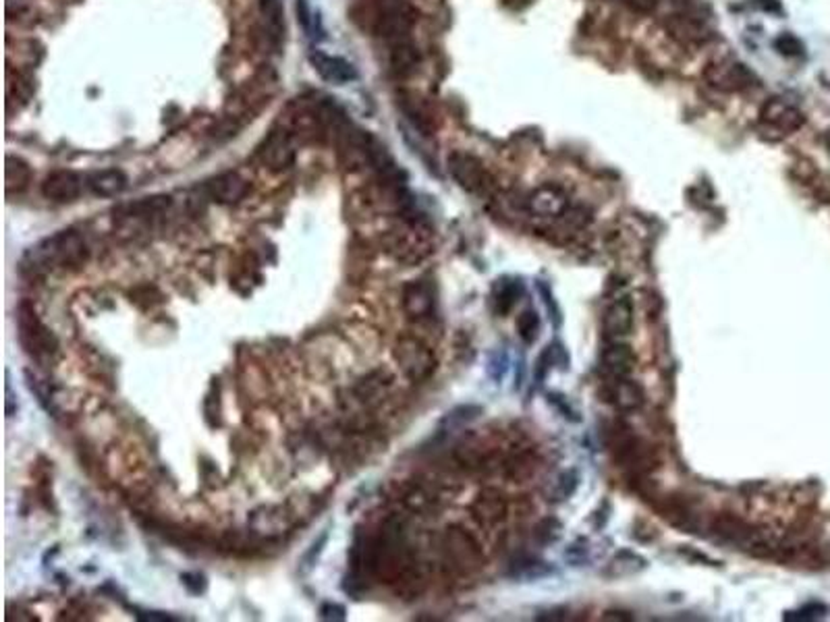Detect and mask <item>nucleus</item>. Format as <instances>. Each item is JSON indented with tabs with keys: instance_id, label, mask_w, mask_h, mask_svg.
<instances>
[{
	"instance_id": "nucleus-4",
	"label": "nucleus",
	"mask_w": 830,
	"mask_h": 622,
	"mask_svg": "<svg viewBox=\"0 0 830 622\" xmlns=\"http://www.w3.org/2000/svg\"><path fill=\"white\" fill-rule=\"evenodd\" d=\"M704 79L712 90L735 93L757 85V77L746 63H741L733 56H723L706 64Z\"/></svg>"
},
{
	"instance_id": "nucleus-29",
	"label": "nucleus",
	"mask_w": 830,
	"mask_h": 622,
	"mask_svg": "<svg viewBox=\"0 0 830 622\" xmlns=\"http://www.w3.org/2000/svg\"><path fill=\"white\" fill-rule=\"evenodd\" d=\"M30 96H32L30 82L21 77L19 73L17 75L9 73V79H6V100H9V106L13 102H17V100L21 104H25L27 100H30Z\"/></svg>"
},
{
	"instance_id": "nucleus-12",
	"label": "nucleus",
	"mask_w": 830,
	"mask_h": 622,
	"mask_svg": "<svg viewBox=\"0 0 830 622\" xmlns=\"http://www.w3.org/2000/svg\"><path fill=\"white\" fill-rule=\"evenodd\" d=\"M309 63H312V67L320 73V77L330 83L343 85L357 79V71L353 69V64L341 59V56H330L320 53V50H314L309 54Z\"/></svg>"
},
{
	"instance_id": "nucleus-14",
	"label": "nucleus",
	"mask_w": 830,
	"mask_h": 622,
	"mask_svg": "<svg viewBox=\"0 0 830 622\" xmlns=\"http://www.w3.org/2000/svg\"><path fill=\"white\" fill-rule=\"evenodd\" d=\"M633 303L627 296H620L612 306L606 309L604 314V332L609 338H615V341H620V338L631 335L633 330Z\"/></svg>"
},
{
	"instance_id": "nucleus-27",
	"label": "nucleus",
	"mask_w": 830,
	"mask_h": 622,
	"mask_svg": "<svg viewBox=\"0 0 830 622\" xmlns=\"http://www.w3.org/2000/svg\"><path fill=\"white\" fill-rule=\"evenodd\" d=\"M401 108H403V112L407 114V119L414 122V127L417 129V131H422L424 135L432 133L430 114L425 112V108L417 102L415 98H401Z\"/></svg>"
},
{
	"instance_id": "nucleus-23",
	"label": "nucleus",
	"mask_w": 830,
	"mask_h": 622,
	"mask_svg": "<svg viewBox=\"0 0 830 622\" xmlns=\"http://www.w3.org/2000/svg\"><path fill=\"white\" fill-rule=\"evenodd\" d=\"M5 180H6V191L9 193L24 191L32 180L30 166H27V162L21 160V158H17V156H6Z\"/></svg>"
},
{
	"instance_id": "nucleus-21",
	"label": "nucleus",
	"mask_w": 830,
	"mask_h": 622,
	"mask_svg": "<svg viewBox=\"0 0 830 622\" xmlns=\"http://www.w3.org/2000/svg\"><path fill=\"white\" fill-rule=\"evenodd\" d=\"M92 191L100 195V198H117L127 187V177L117 169L100 170L96 175L90 177Z\"/></svg>"
},
{
	"instance_id": "nucleus-38",
	"label": "nucleus",
	"mask_w": 830,
	"mask_h": 622,
	"mask_svg": "<svg viewBox=\"0 0 830 622\" xmlns=\"http://www.w3.org/2000/svg\"><path fill=\"white\" fill-rule=\"evenodd\" d=\"M757 3H760L762 9L768 11V13H783V6H781V3H778V0H757Z\"/></svg>"
},
{
	"instance_id": "nucleus-24",
	"label": "nucleus",
	"mask_w": 830,
	"mask_h": 622,
	"mask_svg": "<svg viewBox=\"0 0 830 622\" xmlns=\"http://www.w3.org/2000/svg\"><path fill=\"white\" fill-rule=\"evenodd\" d=\"M259 11H262V17L266 21V27H269L270 38L278 44L285 35L283 5H280V0H259Z\"/></svg>"
},
{
	"instance_id": "nucleus-13",
	"label": "nucleus",
	"mask_w": 830,
	"mask_h": 622,
	"mask_svg": "<svg viewBox=\"0 0 830 622\" xmlns=\"http://www.w3.org/2000/svg\"><path fill=\"white\" fill-rule=\"evenodd\" d=\"M475 520L483 527H494L507 519L509 506L498 490H483L472 506Z\"/></svg>"
},
{
	"instance_id": "nucleus-2",
	"label": "nucleus",
	"mask_w": 830,
	"mask_h": 622,
	"mask_svg": "<svg viewBox=\"0 0 830 622\" xmlns=\"http://www.w3.org/2000/svg\"><path fill=\"white\" fill-rule=\"evenodd\" d=\"M415 21V11L407 0H376L374 11V32L386 44L411 40V27Z\"/></svg>"
},
{
	"instance_id": "nucleus-41",
	"label": "nucleus",
	"mask_w": 830,
	"mask_h": 622,
	"mask_svg": "<svg viewBox=\"0 0 830 622\" xmlns=\"http://www.w3.org/2000/svg\"><path fill=\"white\" fill-rule=\"evenodd\" d=\"M140 618H146V620H172L169 614H161V612H142Z\"/></svg>"
},
{
	"instance_id": "nucleus-19",
	"label": "nucleus",
	"mask_w": 830,
	"mask_h": 622,
	"mask_svg": "<svg viewBox=\"0 0 830 622\" xmlns=\"http://www.w3.org/2000/svg\"><path fill=\"white\" fill-rule=\"evenodd\" d=\"M388 61H391V69L396 75H409L414 73L420 64V53L414 40H403L388 44Z\"/></svg>"
},
{
	"instance_id": "nucleus-7",
	"label": "nucleus",
	"mask_w": 830,
	"mask_h": 622,
	"mask_svg": "<svg viewBox=\"0 0 830 622\" xmlns=\"http://www.w3.org/2000/svg\"><path fill=\"white\" fill-rule=\"evenodd\" d=\"M449 172L459 187H464L469 193H483L493 183L486 166L465 151H453L449 156Z\"/></svg>"
},
{
	"instance_id": "nucleus-17",
	"label": "nucleus",
	"mask_w": 830,
	"mask_h": 622,
	"mask_svg": "<svg viewBox=\"0 0 830 622\" xmlns=\"http://www.w3.org/2000/svg\"><path fill=\"white\" fill-rule=\"evenodd\" d=\"M403 301H405L407 314L414 317H428L432 314V309H435V293H432V287L428 282L424 280L409 282L405 287Z\"/></svg>"
},
{
	"instance_id": "nucleus-8",
	"label": "nucleus",
	"mask_w": 830,
	"mask_h": 622,
	"mask_svg": "<svg viewBox=\"0 0 830 622\" xmlns=\"http://www.w3.org/2000/svg\"><path fill=\"white\" fill-rule=\"evenodd\" d=\"M259 158L270 170H285L295 158V146L291 135L285 129H274L259 146Z\"/></svg>"
},
{
	"instance_id": "nucleus-16",
	"label": "nucleus",
	"mask_w": 830,
	"mask_h": 622,
	"mask_svg": "<svg viewBox=\"0 0 830 622\" xmlns=\"http://www.w3.org/2000/svg\"><path fill=\"white\" fill-rule=\"evenodd\" d=\"M210 198L220 201V204H237L248 195V180L241 179L237 172H225V175L212 179L208 183Z\"/></svg>"
},
{
	"instance_id": "nucleus-39",
	"label": "nucleus",
	"mask_w": 830,
	"mask_h": 622,
	"mask_svg": "<svg viewBox=\"0 0 830 622\" xmlns=\"http://www.w3.org/2000/svg\"><path fill=\"white\" fill-rule=\"evenodd\" d=\"M623 614H625V612H619V610H610V612H606V614H604V617H602V620H620V622H623V620H625V622H630V620H633V617H623Z\"/></svg>"
},
{
	"instance_id": "nucleus-35",
	"label": "nucleus",
	"mask_w": 830,
	"mask_h": 622,
	"mask_svg": "<svg viewBox=\"0 0 830 622\" xmlns=\"http://www.w3.org/2000/svg\"><path fill=\"white\" fill-rule=\"evenodd\" d=\"M548 403H551V407L557 409L559 413H561L562 417H565V419H571V422H577V419H580V417H577L575 411H573L571 404H569L565 399H562L561 394H551V396H548Z\"/></svg>"
},
{
	"instance_id": "nucleus-9",
	"label": "nucleus",
	"mask_w": 830,
	"mask_h": 622,
	"mask_svg": "<svg viewBox=\"0 0 830 622\" xmlns=\"http://www.w3.org/2000/svg\"><path fill=\"white\" fill-rule=\"evenodd\" d=\"M528 209L540 219H557L567 214L569 195L557 185H542L530 193Z\"/></svg>"
},
{
	"instance_id": "nucleus-32",
	"label": "nucleus",
	"mask_w": 830,
	"mask_h": 622,
	"mask_svg": "<svg viewBox=\"0 0 830 622\" xmlns=\"http://www.w3.org/2000/svg\"><path fill=\"white\" fill-rule=\"evenodd\" d=\"M775 48L783 56H789V59H796V56L804 54V44H801L796 35H791V34L778 35V38L775 40Z\"/></svg>"
},
{
	"instance_id": "nucleus-15",
	"label": "nucleus",
	"mask_w": 830,
	"mask_h": 622,
	"mask_svg": "<svg viewBox=\"0 0 830 622\" xmlns=\"http://www.w3.org/2000/svg\"><path fill=\"white\" fill-rule=\"evenodd\" d=\"M42 193L54 201H73L82 193V180L71 170H56L42 183Z\"/></svg>"
},
{
	"instance_id": "nucleus-28",
	"label": "nucleus",
	"mask_w": 830,
	"mask_h": 622,
	"mask_svg": "<svg viewBox=\"0 0 830 622\" xmlns=\"http://www.w3.org/2000/svg\"><path fill=\"white\" fill-rule=\"evenodd\" d=\"M540 328H542V322H540V316L536 309H525L519 314L517 317V335L525 345L536 343V338L540 335Z\"/></svg>"
},
{
	"instance_id": "nucleus-37",
	"label": "nucleus",
	"mask_w": 830,
	"mask_h": 622,
	"mask_svg": "<svg viewBox=\"0 0 830 622\" xmlns=\"http://www.w3.org/2000/svg\"><path fill=\"white\" fill-rule=\"evenodd\" d=\"M540 295L544 296V303H546V307L548 311H551V314H554V317H557L559 324H561V316H559V307H557V303H554V296L551 295V288H548L544 282H540Z\"/></svg>"
},
{
	"instance_id": "nucleus-3",
	"label": "nucleus",
	"mask_w": 830,
	"mask_h": 622,
	"mask_svg": "<svg viewBox=\"0 0 830 622\" xmlns=\"http://www.w3.org/2000/svg\"><path fill=\"white\" fill-rule=\"evenodd\" d=\"M806 114L799 111L796 104L786 102L783 98H770L762 104L760 114H757V127L762 135L770 141L785 140L786 135H793L797 129L804 127Z\"/></svg>"
},
{
	"instance_id": "nucleus-33",
	"label": "nucleus",
	"mask_w": 830,
	"mask_h": 622,
	"mask_svg": "<svg viewBox=\"0 0 830 622\" xmlns=\"http://www.w3.org/2000/svg\"><path fill=\"white\" fill-rule=\"evenodd\" d=\"M826 612H828L826 606L812 602V604H807L804 607H799L797 612L785 614V620H815V618L826 617Z\"/></svg>"
},
{
	"instance_id": "nucleus-40",
	"label": "nucleus",
	"mask_w": 830,
	"mask_h": 622,
	"mask_svg": "<svg viewBox=\"0 0 830 622\" xmlns=\"http://www.w3.org/2000/svg\"><path fill=\"white\" fill-rule=\"evenodd\" d=\"M6 415H13V393H11V384H9V374H6Z\"/></svg>"
},
{
	"instance_id": "nucleus-20",
	"label": "nucleus",
	"mask_w": 830,
	"mask_h": 622,
	"mask_svg": "<svg viewBox=\"0 0 830 622\" xmlns=\"http://www.w3.org/2000/svg\"><path fill=\"white\" fill-rule=\"evenodd\" d=\"M670 35H675L677 40H681L683 44H702L710 38V32L706 30L702 21L694 19L691 15H673L669 24Z\"/></svg>"
},
{
	"instance_id": "nucleus-18",
	"label": "nucleus",
	"mask_w": 830,
	"mask_h": 622,
	"mask_svg": "<svg viewBox=\"0 0 830 622\" xmlns=\"http://www.w3.org/2000/svg\"><path fill=\"white\" fill-rule=\"evenodd\" d=\"M609 396L612 404H615L619 411H625V413L638 411L641 409V404H644V390H641L638 382H633L630 378L615 380V384L610 386Z\"/></svg>"
},
{
	"instance_id": "nucleus-30",
	"label": "nucleus",
	"mask_w": 830,
	"mask_h": 622,
	"mask_svg": "<svg viewBox=\"0 0 830 622\" xmlns=\"http://www.w3.org/2000/svg\"><path fill=\"white\" fill-rule=\"evenodd\" d=\"M562 535V525L557 519H542L536 525V531H533V538H536L540 544H554L559 541Z\"/></svg>"
},
{
	"instance_id": "nucleus-6",
	"label": "nucleus",
	"mask_w": 830,
	"mask_h": 622,
	"mask_svg": "<svg viewBox=\"0 0 830 622\" xmlns=\"http://www.w3.org/2000/svg\"><path fill=\"white\" fill-rule=\"evenodd\" d=\"M395 357L399 361L401 370L405 372L411 380H425L435 372L436 357L432 349H428L424 343L415 341V338H405L396 345Z\"/></svg>"
},
{
	"instance_id": "nucleus-34",
	"label": "nucleus",
	"mask_w": 830,
	"mask_h": 622,
	"mask_svg": "<svg viewBox=\"0 0 830 622\" xmlns=\"http://www.w3.org/2000/svg\"><path fill=\"white\" fill-rule=\"evenodd\" d=\"M298 15H299V21H301V25H303V30L308 32L309 38H314V17H312V11H309V5H308V0H298Z\"/></svg>"
},
{
	"instance_id": "nucleus-36",
	"label": "nucleus",
	"mask_w": 830,
	"mask_h": 622,
	"mask_svg": "<svg viewBox=\"0 0 830 622\" xmlns=\"http://www.w3.org/2000/svg\"><path fill=\"white\" fill-rule=\"evenodd\" d=\"M619 3L627 5L630 9L638 11V13H652V11H656V6L660 5V0H619Z\"/></svg>"
},
{
	"instance_id": "nucleus-22",
	"label": "nucleus",
	"mask_w": 830,
	"mask_h": 622,
	"mask_svg": "<svg viewBox=\"0 0 830 622\" xmlns=\"http://www.w3.org/2000/svg\"><path fill=\"white\" fill-rule=\"evenodd\" d=\"M644 569H646V560L641 559L640 554L630 552V549H623V552H619L615 559L609 562V567H606L604 575L610 577V578L631 577V575L641 573Z\"/></svg>"
},
{
	"instance_id": "nucleus-1",
	"label": "nucleus",
	"mask_w": 830,
	"mask_h": 622,
	"mask_svg": "<svg viewBox=\"0 0 830 622\" xmlns=\"http://www.w3.org/2000/svg\"><path fill=\"white\" fill-rule=\"evenodd\" d=\"M88 259L85 241L73 230H63L35 245L24 258V267L32 272H48L56 267L82 266Z\"/></svg>"
},
{
	"instance_id": "nucleus-31",
	"label": "nucleus",
	"mask_w": 830,
	"mask_h": 622,
	"mask_svg": "<svg viewBox=\"0 0 830 622\" xmlns=\"http://www.w3.org/2000/svg\"><path fill=\"white\" fill-rule=\"evenodd\" d=\"M480 413H482L480 407H475V404H465V407H457L454 411H451V413L444 417L443 423L449 425V428H459V425H464L467 422H474V419Z\"/></svg>"
},
{
	"instance_id": "nucleus-25",
	"label": "nucleus",
	"mask_w": 830,
	"mask_h": 622,
	"mask_svg": "<svg viewBox=\"0 0 830 622\" xmlns=\"http://www.w3.org/2000/svg\"><path fill=\"white\" fill-rule=\"evenodd\" d=\"M577 488H580V473H577L575 469H569V471H562L554 477V481L551 483V488H548L546 496H548V501H552V502H562V501H569V498H571L577 491Z\"/></svg>"
},
{
	"instance_id": "nucleus-10",
	"label": "nucleus",
	"mask_w": 830,
	"mask_h": 622,
	"mask_svg": "<svg viewBox=\"0 0 830 622\" xmlns=\"http://www.w3.org/2000/svg\"><path fill=\"white\" fill-rule=\"evenodd\" d=\"M446 552H449L451 560L464 570H475L482 567V552L478 544H475L472 535H467L461 530H451L446 533L444 539Z\"/></svg>"
},
{
	"instance_id": "nucleus-11",
	"label": "nucleus",
	"mask_w": 830,
	"mask_h": 622,
	"mask_svg": "<svg viewBox=\"0 0 830 622\" xmlns=\"http://www.w3.org/2000/svg\"><path fill=\"white\" fill-rule=\"evenodd\" d=\"M601 364L602 370L609 374L612 380L630 378L635 370V364H638V357H635L633 349L627 343L612 341L604 346Z\"/></svg>"
},
{
	"instance_id": "nucleus-42",
	"label": "nucleus",
	"mask_w": 830,
	"mask_h": 622,
	"mask_svg": "<svg viewBox=\"0 0 830 622\" xmlns=\"http://www.w3.org/2000/svg\"><path fill=\"white\" fill-rule=\"evenodd\" d=\"M828 148H830V133H828Z\"/></svg>"
},
{
	"instance_id": "nucleus-26",
	"label": "nucleus",
	"mask_w": 830,
	"mask_h": 622,
	"mask_svg": "<svg viewBox=\"0 0 830 622\" xmlns=\"http://www.w3.org/2000/svg\"><path fill=\"white\" fill-rule=\"evenodd\" d=\"M522 291H523L522 282L507 280V278L498 280V285L494 287V293H493L498 314H509V311L515 307V303L519 299V295H522Z\"/></svg>"
},
{
	"instance_id": "nucleus-5",
	"label": "nucleus",
	"mask_w": 830,
	"mask_h": 622,
	"mask_svg": "<svg viewBox=\"0 0 830 622\" xmlns=\"http://www.w3.org/2000/svg\"><path fill=\"white\" fill-rule=\"evenodd\" d=\"M17 324L21 345L25 346V351L30 353V355L42 357L56 351V346H59L56 336L42 324L35 309L27 301H24L17 307Z\"/></svg>"
}]
</instances>
